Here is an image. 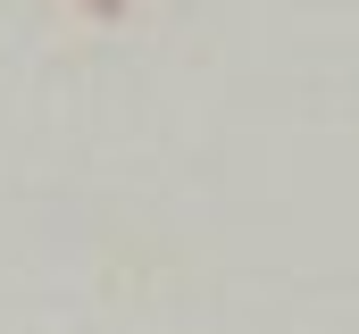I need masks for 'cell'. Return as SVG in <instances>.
<instances>
[{
    "label": "cell",
    "mask_w": 359,
    "mask_h": 334,
    "mask_svg": "<svg viewBox=\"0 0 359 334\" xmlns=\"http://www.w3.org/2000/svg\"><path fill=\"white\" fill-rule=\"evenodd\" d=\"M84 8H92V17H117V8H126V0H84Z\"/></svg>",
    "instance_id": "obj_1"
}]
</instances>
